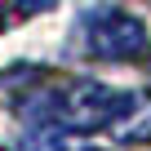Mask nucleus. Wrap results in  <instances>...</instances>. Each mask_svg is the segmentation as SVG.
Returning a JSON list of instances; mask_svg holds the SVG:
<instances>
[{
	"label": "nucleus",
	"mask_w": 151,
	"mask_h": 151,
	"mask_svg": "<svg viewBox=\"0 0 151 151\" xmlns=\"http://www.w3.org/2000/svg\"><path fill=\"white\" fill-rule=\"evenodd\" d=\"M36 111L45 124H58L62 133H98L111 129L120 116L138 111V98L129 89H111L98 80H67L36 98Z\"/></svg>",
	"instance_id": "1"
},
{
	"label": "nucleus",
	"mask_w": 151,
	"mask_h": 151,
	"mask_svg": "<svg viewBox=\"0 0 151 151\" xmlns=\"http://www.w3.org/2000/svg\"><path fill=\"white\" fill-rule=\"evenodd\" d=\"M147 45H151V40H147L142 18L120 14V9L98 14V18L89 22V31H85V49H89L93 58H107V62H133V58L147 53Z\"/></svg>",
	"instance_id": "2"
},
{
	"label": "nucleus",
	"mask_w": 151,
	"mask_h": 151,
	"mask_svg": "<svg viewBox=\"0 0 151 151\" xmlns=\"http://www.w3.org/2000/svg\"><path fill=\"white\" fill-rule=\"evenodd\" d=\"M22 151H67L62 147V129L58 124H40L22 138Z\"/></svg>",
	"instance_id": "3"
},
{
	"label": "nucleus",
	"mask_w": 151,
	"mask_h": 151,
	"mask_svg": "<svg viewBox=\"0 0 151 151\" xmlns=\"http://www.w3.org/2000/svg\"><path fill=\"white\" fill-rule=\"evenodd\" d=\"M53 9V0H18V14H45Z\"/></svg>",
	"instance_id": "4"
},
{
	"label": "nucleus",
	"mask_w": 151,
	"mask_h": 151,
	"mask_svg": "<svg viewBox=\"0 0 151 151\" xmlns=\"http://www.w3.org/2000/svg\"><path fill=\"white\" fill-rule=\"evenodd\" d=\"M5 27H9V14H5V9H0V31H5Z\"/></svg>",
	"instance_id": "5"
},
{
	"label": "nucleus",
	"mask_w": 151,
	"mask_h": 151,
	"mask_svg": "<svg viewBox=\"0 0 151 151\" xmlns=\"http://www.w3.org/2000/svg\"><path fill=\"white\" fill-rule=\"evenodd\" d=\"M89 151H93V147H89Z\"/></svg>",
	"instance_id": "6"
}]
</instances>
